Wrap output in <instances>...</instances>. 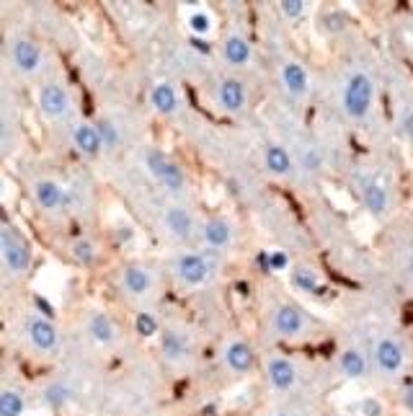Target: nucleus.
<instances>
[{"instance_id":"f257e3e1","label":"nucleus","mask_w":413,"mask_h":416,"mask_svg":"<svg viewBox=\"0 0 413 416\" xmlns=\"http://www.w3.org/2000/svg\"><path fill=\"white\" fill-rule=\"evenodd\" d=\"M0 258H3L6 272L16 280L26 277L31 272V264H34L31 243L21 230L13 228L11 223H3V228H0Z\"/></svg>"},{"instance_id":"f03ea898","label":"nucleus","mask_w":413,"mask_h":416,"mask_svg":"<svg viewBox=\"0 0 413 416\" xmlns=\"http://www.w3.org/2000/svg\"><path fill=\"white\" fill-rule=\"evenodd\" d=\"M372 106H375V80H372V75L364 70L349 72V78L343 80L341 88L343 114L354 122H362L370 116Z\"/></svg>"},{"instance_id":"7ed1b4c3","label":"nucleus","mask_w":413,"mask_h":416,"mask_svg":"<svg viewBox=\"0 0 413 416\" xmlns=\"http://www.w3.org/2000/svg\"><path fill=\"white\" fill-rule=\"evenodd\" d=\"M143 163L148 168V173L158 181V187L163 192L173 194V197H181V194L189 189V179H186V171L181 168L176 158H171L168 153L158 150V148H150L143 155Z\"/></svg>"},{"instance_id":"20e7f679","label":"nucleus","mask_w":413,"mask_h":416,"mask_svg":"<svg viewBox=\"0 0 413 416\" xmlns=\"http://www.w3.org/2000/svg\"><path fill=\"white\" fill-rule=\"evenodd\" d=\"M171 274L181 288H204L206 282L214 277V264L212 258L204 256L199 251H181L171 264Z\"/></svg>"},{"instance_id":"39448f33","label":"nucleus","mask_w":413,"mask_h":416,"mask_svg":"<svg viewBox=\"0 0 413 416\" xmlns=\"http://www.w3.org/2000/svg\"><path fill=\"white\" fill-rule=\"evenodd\" d=\"M6 55H8L11 67H13L18 75H23V78H31L36 72H42V67H44L42 47H39V42H34V39L26 34L11 36V39H8V47H6Z\"/></svg>"},{"instance_id":"423d86ee","label":"nucleus","mask_w":413,"mask_h":416,"mask_svg":"<svg viewBox=\"0 0 413 416\" xmlns=\"http://www.w3.org/2000/svg\"><path fill=\"white\" fill-rule=\"evenodd\" d=\"M199 228L202 223L197 220L192 207L186 204H168L160 215V230L165 236L176 241V243H192L194 238H199Z\"/></svg>"},{"instance_id":"0eeeda50","label":"nucleus","mask_w":413,"mask_h":416,"mask_svg":"<svg viewBox=\"0 0 413 416\" xmlns=\"http://www.w3.org/2000/svg\"><path fill=\"white\" fill-rule=\"evenodd\" d=\"M36 106L47 119H67L72 114L75 99L62 80H44L36 88Z\"/></svg>"},{"instance_id":"6e6552de","label":"nucleus","mask_w":413,"mask_h":416,"mask_svg":"<svg viewBox=\"0 0 413 416\" xmlns=\"http://www.w3.org/2000/svg\"><path fill=\"white\" fill-rule=\"evenodd\" d=\"M310 318L299 305L294 302H279L277 308L271 310V331L277 339H302L305 334H310Z\"/></svg>"},{"instance_id":"1a4fd4ad","label":"nucleus","mask_w":413,"mask_h":416,"mask_svg":"<svg viewBox=\"0 0 413 416\" xmlns=\"http://www.w3.org/2000/svg\"><path fill=\"white\" fill-rule=\"evenodd\" d=\"M158 288V277L148 264L129 261L119 269V290L129 300H148Z\"/></svg>"},{"instance_id":"9d476101","label":"nucleus","mask_w":413,"mask_h":416,"mask_svg":"<svg viewBox=\"0 0 413 416\" xmlns=\"http://www.w3.org/2000/svg\"><path fill=\"white\" fill-rule=\"evenodd\" d=\"M31 199L47 215H62L65 209L70 207L67 189L57 179H50V176H42V179H36L31 184Z\"/></svg>"},{"instance_id":"9b49d317","label":"nucleus","mask_w":413,"mask_h":416,"mask_svg":"<svg viewBox=\"0 0 413 416\" xmlns=\"http://www.w3.org/2000/svg\"><path fill=\"white\" fill-rule=\"evenodd\" d=\"M212 99H214V106L220 109L222 114H230V116L241 114L243 109L248 106V88L236 75H225V78H220L214 83Z\"/></svg>"},{"instance_id":"f8f14e48","label":"nucleus","mask_w":413,"mask_h":416,"mask_svg":"<svg viewBox=\"0 0 413 416\" xmlns=\"http://www.w3.org/2000/svg\"><path fill=\"white\" fill-rule=\"evenodd\" d=\"M160 352L171 365H186L194 357V339L181 326H165L160 331Z\"/></svg>"},{"instance_id":"ddd939ff","label":"nucleus","mask_w":413,"mask_h":416,"mask_svg":"<svg viewBox=\"0 0 413 416\" xmlns=\"http://www.w3.org/2000/svg\"><path fill=\"white\" fill-rule=\"evenodd\" d=\"M236 225L230 223L228 217H206L204 223L199 228V241L204 248L209 251H230L233 246H236Z\"/></svg>"},{"instance_id":"4468645a","label":"nucleus","mask_w":413,"mask_h":416,"mask_svg":"<svg viewBox=\"0 0 413 416\" xmlns=\"http://www.w3.org/2000/svg\"><path fill=\"white\" fill-rule=\"evenodd\" d=\"M26 339L34 346L36 352L42 354H55L60 349V329L55 326V321L42 313H34L26 321Z\"/></svg>"},{"instance_id":"2eb2a0df","label":"nucleus","mask_w":413,"mask_h":416,"mask_svg":"<svg viewBox=\"0 0 413 416\" xmlns=\"http://www.w3.org/2000/svg\"><path fill=\"white\" fill-rule=\"evenodd\" d=\"M266 383L279 393H290L299 383V370L292 357L287 354H271L266 359Z\"/></svg>"},{"instance_id":"dca6fc26","label":"nucleus","mask_w":413,"mask_h":416,"mask_svg":"<svg viewBox=\"0 0 413 416\" xmlns=\"http://www.w3.org/2000/svg\"><path fill=\"white\" fill-rule=\"evenodd\" d=\"M372 357H375V367L385 378H395L403 370V365H406V349H403V344L395 336L378 339Z\"/></svg>"},{"instance_id":"f3484780","label":"nucleus","mask_w":413,"mask_h":416,"mask_svg":"<svg viewBox=\"0 0 413 416\" xmlns=\"http://www.w3.org/2000/svg\"><path fill=\"white\" fill-rule=\"evenodd\" d=\"M70 143L72 148H75V153L78 155H83V158H99L101 153H104V135H101L99 124L88 122V119H80V122L72 124L70 129Z\"/></svg>"},{"instance_id":"a211bd4d","label":"nucleus","mask_w":413,"mask_h":416,"mask_svg":"<svg viewBox=\"0 0 413 416\" xmlns=\"http://www.w3.org/2000/svg\"><path fill=\"white\" fill-rule=\"evenodd\" d=\"M279 83L292 99H302L310 91V75L299 60H285L279 65Z\"/></svg>"},{"instance_id":"6ab92c4d","label":"nucleus","mask_w":413,"mask_h":416,"mask_svg":"<svg viewBox=\"0 0 413 416\" xmlns=\"http://www.w3.org/2000/svg\"><path fill=\"white\" fill-rule=\"evenodd\" d=\"M253 349H250L248 341L243 339H230L228 344L222 346V365L228 367L233 375H248L253 370Z\"/></svg>"},{"instance_id":"aec40b11","label":"nucleus","mask_w":413,"mask_h":416,"mask_svg":"<svg viewBox=\"0 0 413 416\" xmlns=\"http://www.w3.org/2000/svg\"><path fill=\"white\" fill-rule=\"evenodd\" d=\"M261 160H264V171L269 176H274V179H290L294 173V158L285 145L266 143L264 153H261Z\"/></svg>"},{"instance_id":"412c9836","label":"nucleus","mask_w":413,"mask_h":416,"mask_svg":"<svg viewBox=\"0 0 413 416\" xmlns=\"http://www.w3.org/2000/svg\"><path fill=\"white\" fill-rule=\"evenodd\" d=\"M220 52H222L225 65H228V67H236V70L248 67L250 60H253V44H250L243 34H228L225 36L222 44H220Z\"/></svg>"},{"instance_id":"4be33fe9","label":"nucleus","mask_w":413,"mask_h":416,"mask_svg":"<svg viewBox=\"0 0 413 416\" xmlns=\"http://www.w3.org/2000/svg\"><path fill=\"white\" fill-rule=\"evenodd\" d=\"M150 106L160 116H173L181 109V94L173 86L171 80H158L155 86L150 88Z\"/></svg>"},{"instance_id":"5701e85b","label":"nucleus","mask_w":413,"mask_h":416,"mask_svg":"<svg viewBox=\"0 0 413 416\" xmlns=\"http://www.w3.org/2000/svg\"><path fill=\"white\" fill-rule=\"evenodd\" d=\"M362 202L370 209V215L382 217L390 209V189L385 187L380 179H367L362 184Z\"/></svg>"},{"instance_id":"b1692460","label":"nucleus","mask_w":413,"mask_h":416,"mask_svg":"<svg viewBox=\"0 0 413 416\" xmlns=\"http://www.w3.org/2000/svg\"><path fill=\"white\" fill-rule=\"evenodd\" d=\"M88 334H91L93 341L101 346H111V344H116V339H119V329H116L114 318L109 316L106 310L91 313V318H88Z\"/></svg>"},{"instance_id":"393cba45","label":"nucleus","mask_w":413,"mask_h":416,"mask_svg":"<svg viewBox=\"0 0 413 416\" xmlns=\"http://www.w3.org/2000/svg\"><path fill=\"white\" fill-rule=\"evenodd\" d=\"M367 354L362 349H356V346H349V349H343L338 354V370H341L343 378H349V381H356V378H364L367 375Z\"/></svg>"},{"instance_id":"a878e982","label":"nucleus","mask_w":413,"mask_h":416,"mask_svg":"<svg viewBox=\"0 0 413 416\" xmlns=\"http://www.w3.org/2000/svg\"><path fill=\"white\" fill-rule=\"evenodd\" d=\"M292 285L302 292H310V295H321L323 292V280L321 274L315 272L313 266L307 264H297L292 269Z\"/></svg>"},{"instance_id":"bb28decb","label":"nucleus","mask_w":413,"mask_h":416,"mask_svg":"<svg viewBox=\"0 0 413 416\" xmlns=\"http://www.w3.org/2000/svg\"><path fill=\"white\" fill-rule=\"evenodd\" d=\"M26 398L16 388H3L0 390V416H23Z\"/></svg>"},{"instance_id":"cd10ccee","label":"nucleus","mask_w":413,"mask_h":416,"mask_svg":"<svg viewBox=\"0 0 413 416\" xmlns=\"http://www.w3.org/2000/svg\"><path fill=\"white\" fill-rule=\"evenodd\" d=\"M70 256L75 258L78 264L93 266L96 264V258H99V248H96V243L88 241V238H75L70 246Z\"/></svg>"},{"instance_id":"c85d7f7f","label":"nucleus","mask_w":413,"mask_h":416,"mask_svg":"<svg viewBox=\"0 0 413 416\" xmlns=\"http://www.w3.org/2000/svg\"><path fill=\"white\" fill-rule=\"evenodd\" d=\"M135 331L143 339L155 336V334H160V321H158L150 310H140V313L135 316Z\"/></svg>"},{"instance_id":"c756f323","label":"nucleus","mask_w":413,"mask_h":416,"mask_svg":"<svg viewBox=\"0 0 413 416\" xmlns=\"http://www.w3.org/2000/svg\"><path fill=\"white\" fill-rule=\"evenodd\" d=\"M186 23H189L192 34H197V36H206L212 31V16L206 13V11H192L189 18H186Z\"/></svg>"},{"instance_id":"7c9ffc66","label":"nucleus","mask_w":413,"mask_h":416,"mask_svg":"<svg viewBox=\"0 0 413 416\" xmlns=\"http://www.w3.org/2000/svg\"><path fill=\"white\" fill-rule=\"evenodd\" d=\"M279 13L285 16V18H290V21H297L299 16L305 13V3L302 0H282L279 3Z\"/></svg>"},{"instance_id":"2f4dec72","label":"nucleus","mask_w":413,"mask_h":416,"mask_svg":"<svg viewBox=\"0 0 413 416\" xmlns=\"http://www.w3.org/2000/svg\"><path fill=\"white\" fill-rule=\"evenodd\" d=\"M266 264H269L271 272H282L285 266H290V258H287L282 251H271L269 256H266Z\"/></svg>"},{"instance_id":"473e14b6","label":"nucleus","mask_w":413,"mask_h":416,"mask_svg":"<svg viewBox=\"0 0 413 416\" xmlns=\"http://www.w3.org/2000/svg\"><path fill=\"white\" fill-rule=\"evenodd\" d=\"M403 132H406V137L413 143V109L403 111Z\"/></svg>"},{"instance_id":"72a5a7b5","label":"nucleus","mask_w":413,"mask_h":416,"mask_svg":"<svg viewBox=\"0 0 413 416\" xmlns=\"http://www.w3.org/2000/svg\"><path fill=\"white\" fill-rule=\"evenodd\" d=\"M403 406H406L408 411H413V383L403 390Z\"/></svg>"},{"instance_id":"f704fd0d","label":"nucleus","mask_w":413,"mask_h":416,"mask_svg":"<svg viewBox=\"0 0 413 416\" xmlns=\"http://www.w3.org/2000/svg\"><path fill=\"white\" fill-rule=\"evenodd\" d=\"M271 416H297V414H294V411H274Z\"/></svg>"},{"instance_id":"c9c22d12","label":"nucleus","mask_w":413,"mask_h":416,"mask_svg":"<svg viewBox=\"0 0 413 416\" xmlns=\"http://www.w3.org/2000/svg\"><path fill=\"white\" fill-rule=\"evenodd\" d=\"M408 272H411V277H413V251H411V256H408Z\"/></svg>"}]
</instances>
